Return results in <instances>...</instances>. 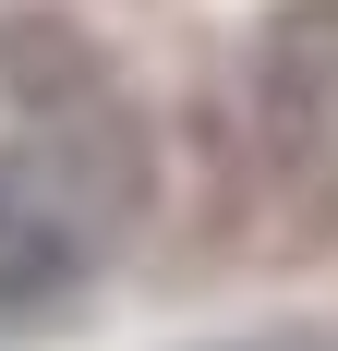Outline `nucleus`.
I'll use <instances>...</instances> for the list:
<instances>
[{
    "instance_id": "f257e3e1",
    "label": "nucleus",
    "mask_w": 338,
    "mask_h": 351,
    "mask_svg": "<svg viewBox=\"0 0 338 351\" xmlns=\"http://www.w3.org/2000/svg\"><path fill=\"white\" fill-rule=\"evenodd\" d=\"M73 109L25 97L36 134L0 145V327H36L61 315L73 291L109 267V218H121V194H133V170H121V109H109L97 73H73L61 85Z\"/></svg>"
},
{
    "instance_id": "f03ea898",
    "label": "nucleus",
    "mask_w": 338,
    "mask_h": 351,
    "mask_svg": "<svg viewBox=\"0 0 338 351\" xmlns=\"http://www.w3.org/2000/svg\"><path fill=\"white\" fill-rule=\"evenodd\" d=\"M230 351H326V339H230Z\"/></svg>"
}]
</instances>
